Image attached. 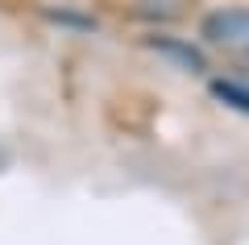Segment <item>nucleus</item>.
<instances>
[{
	"label": "nucleus",
	"instance_id": "obj_1",
	"mask_svg": "<svg viewBox=\"0 0 249 245\" xmlns=\"http://www.w3.org/2000/svg\"><path fill=\"white\" fill-rule=\"evenodd\" d=\"M204 38L220 50L249 58V9H216L204 17Z\"/></svg>",
	"mask_w": 249,
	"mask_h": 245
},
{
	"label": "nucleus",
	"instance_id": "obj_2",
	"mask_svg": "<svg viewBox=\"0 0 249 245\" xmlns=\"http://www.w3.org/2000/svg\"><path fill=\"white\" fill-rule=\"evenodd\" d=\"M216 96H220V100H237V108L249 113V92L237 88V83H216Z\"/></svg>",
	"mask_w": 249,
	"mask_h": 245
}]
</instances>
